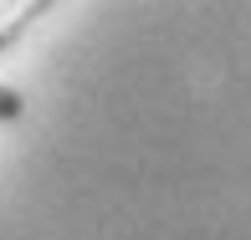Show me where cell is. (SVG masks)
Returning <instances> with one entry per match:
<instances>
[{"instance_id": "6da1fadb", "label": "cell", "mask_w": 251, "mask_h": 240, "mask_svg": "<svg viewBox=\"0 0 251 240\" xmlns=\"http://www.w3.org/2000/svg\"><path fill=\"white\" fill-rule=\"evenodd\" d=\"M41 10H47L41 0H36V5H21V10H0V56H5L10 46H16L21 36H26V26L41 16Z\"/></svg>"}, {"instance_id": "7a4b0ae2", "label": "cell", "mask_w": 251, "mask_h": 240, "mask_svg": "<svg viewBox=\"0 0 251 240\" xmlns=\"http://www.w3.org/2000/svg\"><path fill=\"white\" fill-rule=\"evenodd\" d=\"M21 112H26V97H21L16 87H5V82H0V123H16Z\"/></svg>"}]
</instances>
